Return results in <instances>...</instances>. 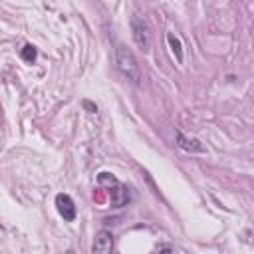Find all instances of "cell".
Segmentation results:
<instances>
[{"label":"cell","instance_id":"6da1fadb","mask_svg":"<svg viewBox=\"0 0 254 254\" xmlns=\"http://www.w3.org/2000/svg\"><path fill=\"white\" fill-rule=\"evenodd\" d=\"M115 65H117V69L131 81V83H139L141 81V67H139V64H137V58L133 56V52L127 48V46H123V44H119L117 48H115Z\"/></svg>","mask_w":254,"mask_h":254},{"label":"cell","instance_id":"7a4b0ae2","mask_svg":"<svg viewBox=\"0 0 254 254\" xmlns=\"http://www.w3.org/2000/svg\"><path fill=\"white\" fill-rule=\"evenodd\" d=\"M131 36H133V42L143 52H147L151 48V30H149V24L143 18H139L137 14L131 16Z\"/></svg>","mask_w":254,"mask_h":254},{"label":"cell","instance_id":"3957f363","mask_svg":"<svg viewBox=\"0 0 254 254\" xmlns=\"http://www.w3.org/2000/svg\"><path fill=\"white\" fill-rule=\"evenodd\" d=\"M56 208L60 212V216L65 220V222H73L75 216H77V210H75V202L69 194L65 192H60L56 194Z\"/></svg>","mask_w":254,"mask_h":254},{"label":"cell","instance_id":"277c9868","mask_svg":"<svg viewBox=\"0 0 254 254\" xmlns=\"http://www.w3.org/2000/svg\"><path fill=\"white\" fill-rule=\"evenodd\" d=\"M109 200H111V206L113 208H123L131 200V192H129V189L125 185H121L117 181V183H113L109 187Z\"/></svg>","mask_w":254,"mask_h":254},{"label":"cell","instance_id":"5b68a950","mask_svg":"<svg viewBox=\"0 0 254 254\" xmlns=\"http://www.w3.org/2000/svg\"><path fill=\"white\" fill-rule=\"evenodd\" d=\"M177 147L187 153H206V147L196 137H187L183 131H177Z\"/></svg>","mask_w":254,"mask_h":254},{"label":"cell","instance_id":"8992f818","mask_svg":"<svg viewBox=\"0 0 254 254\" xmlns=\"http://www.w3.org/2000/svg\"><path fill=\"white\" fill-rule=\"evenodd\" d=\"M93 252L97 254H107L113 250V234L109 230H99L95 234V240H93V246H91Z\"/></svg>","mask_w":254,"mask_h":254},{"label":"cell","instance_id":"52a82bcc","mask_svg":"<svg viewBox=\"0 0 254 254\" xmlns=\"http://www.w3.org/2000/svg\"><path fill=\"white\" fill-rule=\"evenodd\" d=\"M167 42H169V48H171V52L175 54L177 62L183 64V60H185V52H183V44H181L179 36L173 34V32H169V34H167Z\"/></svg>","mask_w":254,"mask_h":254},{"label":"cell","instance_id":"ba28073f","mask_svg":"<svg viewBox=\"0 0 254 254\" xmlns=\"http://www.w3.org/2000/svg\"><path fill=\"white\" fill-rule=\"evenodd\" d=\"M36 56H38V52H36V48H34L32 44H26V46L22 48V52H20V58H22L24 62H28V64H34V62H36Z\"/></svg>","mask_w":254,"mask_h":254},{"label":"cell","instance_id":"9c48e42d","mask_svg":"<svg viewBox=\"0 0 254 254\" xmlns=\"http://www.w3.org/2000/svg\"><path fill=\"white\" fill-rule=\"evenodd\" d=\"M97 183L101 185V187H111L113 183H117V179H115V175L113 173H107V171H103V173H99L97 175Z\"/></svg>","mask_w":254,"mask_h":254},{"label":"cell","instance_id":"30bf717a","mask_svg":"<svg viewBox=\"0 0 254 254\" xmlns=\"http://www.w3.org/2000/svg\"><path fill=\"white\" fill-rule=\"evenodd\" d=\"M81 105H83V107H85L89 113H95V111H97V105H93V103H91V101H87V99H85Z\"/></svg>","mask_w":254,"mask_h":254},{"label":"cell","instance_id":"8fae6325","mask_svg":"<svg viewBox=\"0 0 254 254\" xmlns=\"http://www.w3.org/2000/svg\"><path fill=\"white\" fill-rule=\"evenodd\" d=\"M159 250H175V248H171V246H157Z\"/></svg>","mask_w":254,"mask_h":254}]
</instances>
